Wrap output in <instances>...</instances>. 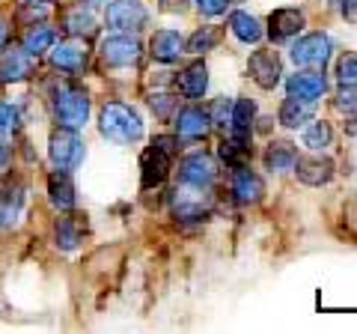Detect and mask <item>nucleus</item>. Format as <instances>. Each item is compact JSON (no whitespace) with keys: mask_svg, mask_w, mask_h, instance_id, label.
I'll return each instance as SVG.
<instances>
[{"mask_svg":"<svg viewBox=\"0 0 357 334\" xmlns=\"http://www.w3.org/2000/svg\"><path fill=\"white\" fill-rule=\"evenodd\" d=\"M182 150V138L178 135H158L140 155V188L152 191L167 182V176L173 170V161L178 159Z\"/></svg>","mask_w":357,"mask_h":334,"instance_id":"2","label":"nucleus"},{"mask_svg":"<svg viewBox=\"0 0 357 334\" xmlns=\"http://www.w3.org/2000/svg\"><path fill=\"white\" fill-rule=\"evenodd\" d=\"M152 110L158 114L161 119H173L176 117V108H178V96H170V93H155L149 99Z\"/></svg>","mask_w":357,"mask_h":334,"instance_id":"36","label":"nucleus"},{"mask_svg":"<svg viewBox=\"0 0 357 334\" xmlns=\"http://www.w3.org/2000/svg\"><path fill=\"white\" fill-rule=\"evenodd\" d=\"M27 203V185L21 180L0 182V230H13Z\"/></svg>","mask_w":357,"mask_h":334,"instance_id":"15","label":"nucleus"},{"mask_svg":"<svg viewBox=\"0 0 357 334\" xmlns=\"http://www.w3.org/2000/svg\"><path fill=\"white\" fill-rule=\"evenodd\" d=\"M208 117H211V126H215V129L229 131V119H232V99L218 96L215 102L208 105Z\"/></svg>","mask_w":357,"mask_h":334,"instance_id":"32","label":"nucleus"},{"mask_svg":"<svg viewBox=\"0 0 357 334\" xmlns=\"http://www.w3.org/2000/svg\"><path fill=\"white\" fill-rule=\"evenodd\" d=\"M48 54H51L54 69H60L66 75H81L86 69V60H89V51L84 45V39H77V36H69V39H63V42H54Z\"/></svg>","mask_w":357,"mask_h":334,"instance_id":"12","label":"nucleus"},{"mask_svg":"<svg viewBox=\"0 0 357 334\" xmlns=\"http://www.w3.org/2000/svg\"><path fill=\"white\" fill-rule=\"evenodd\" d=\"M176 90L182 93L185 99H191V102L203 99L208 93V66L203 60L188 63L185 69L176 75Z\"/></svg>","mask_w":357,"mask_h":334,"instance_id":"19","label":"nucleus"},{"mask_svg":"<svg viewBox=\"0 0 357 334\" xmlns=\"http://www.w3.org/2000/svg\"><path fill=\"white\" fill-rule=\"evenodd\" d=\"M63 27H66V33H69V36L86 39V36H93V33L98 30V21H96V15H93V9L77 3L75 9H69V13L63 15Z\"/></svg>","mask_w":357,"mask_h":334,"instance_id":"26","label":"nucleus"},{"mask_svg":"<svg viewBox=\"0 0 357 334\" xmlns=\"http://www.w3.org/2000/svg\"><path fill=\"white\" fill-rule=\"evenodd\" d=\"M345 135L357 138V117H345Z\"/></svg>","mask_w":357,"mask_h":334,"instance_id":"41","label":"nucleus"},{"mask_svg":"<svg viewBox=\"0 0 357 334\" xmlns=\"http://www.w3.org/2000/svg\"><path fill=\"white\" fill-rule=\"evenodd\" d=\"M301 143L310 152H328L333 147V126L328 119H310L304 126V135H301Z\"/></svg>","mask_w":357,"mask_h":334,"instance_id":"27","label":"nucleus"},{"mask_svg":"<svg viewBox=\"0 0 357 334\" xmlns=\"http://www.w3.org/2000/svg\"><path fill=\"white\" fill-rule=\"evenodd\" d=\"M331 6L337 9V15L342 21H349V24L357 27V0H331Z\"/></svg>","mask_w":357,"mask_h":334,"instance_id":"38","label":"nucleus"},{"mask_svg":"<svg viewBox=\"0 0 357 334\" xmlns=\"http://www.w3.org/2000/svg\"><path fill=\"white\" fill-rule=\"evenodd\" d=\"M223 39V30L218 24H206V27H197L191 36L185 39V54H197V57H203V54L215 51Z\"/></svg>","mask_w":357,"mask_h":334,"instance_id":"28","label":"nucleus"},{"mask_svg":"<svg viewBox=\"0 0 357 334\" xmlns=\"http://www.w3.org/2000/svg\"><path fill=\"white\" fill-rule=\"evenodd\" d=\"M57 42V33H54V27H48V24H33L30 30H27V36H24V42H21V48H24L30 57H39V54H45V51H51V45Z\"/></svg>","mask_w":357,"mask_h":334,"instance_id":"30","label":"nucleus"},{"mask_svg":"<svg viewBox=\"0 0 357 334\" xmlns=\"http://www.w3.org/2000/svg\"><path fill=\"white\" fill-rule=\"evenodd\" d=\"M248 75L259 90H274L283 81V60L274 48H256L248 57Z\"/></svg>","mask_w":357,"mask_h":334,"instance_id":"10","label":"nucleus"},{"mask_svg":"<svg viewBox=\"0 0 357 334\" xmlns=\"http://www.w3.org/2000/svg\"><path fill=\"white\" fill-rule=\"evenodd\" d=\"M295 161H298V150L289 140H271L262 152V164L271 173H289L295 167Z\"/></svg>","mask_w":357,"mask_h":334,"instance_id":"24","label":"nucleus"},{"mask_svg":"<svg viewBox=\"0 0 357 334\" xmlns=\"http://www.w3.org/2000/svg\"><path fill=\"white\" fill-rule=\"evenodd\" d=\"M149 57L161 66H173L185 57V36L178 30H155L149 39Z\"/></svg>","mask_w":357,"mask_h":334,"instance_id":"18","label":"nucleus"},{"mask_svg":"<svg viewBox=\"0 0 357 334\" xmlns=\"http://www.w3.org/2000/svg\"><path fill=\"white\" fill-rule=\"evenodd\" d=\"M211 206H215L211 188H194V185L178 182L173 188V194H170V212H173V218L185 221V224L206 221L211 215Z\"/></svg>","mask_w":357,"mask_h":334,"instance_id":"5","label":"nucleus"},{"mask_svg":"<svg viewBox=\"0 0 357 334\" xmlns=\"http://www.w3.org/2000/svg\"><path fill=\"white\" fill-rule=\"evenodd\" d=\"M173 126H176V135L182 140H206L211 135V117L208 110H203L199 105H188L182 110H176L173 117Z\"/></svg>","mask_w":357,"mask_h":334,"instance_id":"16","label":"nucleus"},{"mask_svg":"<svg viewBox=\"0 0 357 334\" xmlns=\"http://www.w3.org/2000/svg\"><path fill=\"white\" fill-rule=\"evenodd\" d=\"M77 3H81V6H89V9H96V6H102L105 0H77Z\"/></svg>","mask_w":357,"mask_h":334,"instance_id":"42","label":"nucleus"},{"mask_svg":"<svg viewBox=\"0 0 357 334\" xmlns=\"http://www.w3.org/2000/svg\"><path fill=\"white\" fill-rule=\"evenodd\" d=\"M229 6H232V0H197V9L203 13V18H220V15H227Z\"/></svg>","mask_w":357,"mask_h":334,"instance_id":"37","label":"nucleus"},{"mask_svg":"<svg viewBox=\"0 0 357 334\" xmlns=\"http://www.w3.org/2000/svg\"><path fill=\"white\" fill-rule=\"evenodd\" d=\"M98 131L102 138L110 143H119V147H131V143L143 140L146 135V126H143L140 110L128 105V102H107L98 110Z\"/></svg>","mask_w":357,"mask_h":334,"instance_id":"1","label":"nucleus"},{"mask_svg":"<svg viewBox=\"0 0 357 334\" xmlns=\"http://www.w3.org/2000/svg\"><path fill=\"white\" fill-rule=\"evenodd\" d=\"M307 27V15L301 13L298 6H280L268 15V24H265V36L280 45V42H292L295 36H301Z\"/></svg>","mask_w":357,"mask_h":334,"instance_id":"11","label":"nucleus"},{"mask_svg":"<svg viewBox=\"0 0 357 334\" xmlns=\"http://www.w3.org/2000/svg\"><path fill=\"white\" fill-rule=\"evenodd\" d=\"M188 3H191V0H158V9L167 15H185Z\"/></svg>","mask_w":357,"mask_h":334,"instance_id":"39","label":"nucleus"},{"mask_svg":"<svg viewBox=\"0 0 357 334\" xmlns=\"http://www.w3.org/2000/svg\"><path fill=\"white\" fill-rule=\"evenodd\" d=\"M143 45L134 33H114V36H105L102 45H98V57L110 69H128L140 60Z\"/></svg>","mask_w":357,"mask_h":334,"instance_id":"9","label":"nucleus"},{"mask_svg":"<svg viewBox=\"0 0 357 334\" xmlns=\"http://www.w3.org/2000/svg\"><path fill=\"white\" fill-rule=\"evenodd\" d=\"M48 159L54 164V170L75 173L86 159V143L75 129H63L60 126L48 140Z\"/></svg>","mask_w":357,"mask_h":334,"instance_id":"6","label":"nucleus"},{"mask_svg":"<svg viewBox=\"0 0 357 334\" xmlns=\"http://www.w3.org/2000/svg\"><path fill=\"white\" fill-rule=\"evenodd\" d=\"M105 21H107V27H114L119 33H134L137 36L149 24V9L140 0H107Z\"/></svg>","mask_w":357,"mask_h":334,"instance_id":"8","label":"nucleus"},{"mask_svg":"<svg viewBox=\"0 0 357 334\" xmlns=\"http://www.w3.org/2000/svg\"><path fill=\"white\" fill-rule=\"evenodd\" d=\"M220 176V164L215 161V155L206 150H194L178 161V182L194 185V188H215Z\"/></svg>","mask_w":357,"mask_h":334,"instance_id":"7","label":"nucleus"},{"mask_svg":"<svg viewBox=\"0 0 357 334\" xmlns=\"http://www.w3.org/2000/svg\"><path fill=\"white\" fill-rule=\"evenodd\" d=\"M33 72V57L21 48V51H6L0 57V84H18L30 78Z\"/></svg>","mask_w":357,"mask_h":334,"instance_id":"25","label":"nucleus"},{"mask_svg":"<svg viewBox=\"0 0 357 334\" xmlns=\"http://www.w3.org/2000/svg\"><path fill=\"white\" fill-rule=\"evenodd\" d=\"M292 170L298 176V182H304L310 188H321V185H328L333 180L337 164H333V159H328L325 152H312V155H304V159L298 155Z\"/></svg>","mask_w":357,"mask_h":334,"instance_id":"13","label":"nucleus"},{"mask_svg":"<svg viewBox=\"0 0 357 334\" xmlns=\"http://www.w3.org/2000/svg\"><path fill=\"white\" fill-rule=\"evenodd\" d=\"M333 57V39L328 33H304V36H295L292 48H289V60H292L298 69H316L325 72L328 63Z\"/></svg>","mask_w":357,"mask_h":334,"instance_id":"4","label":"nucleus"},{"mask_svg":"<svg viewBox=\"0 0 357 334\" xmlns=\"http://www.w3.org/2000/svg\"><path fill=\"white\" fill-rule=\"evenodd\" d=\"M24 3H54V0H24Z\"/></svg>","mask_w":357,"mask_h":334,"instance_id":"44","label":"nucleus"},{"mask_svg":"<svg viewBox=\"0 0 357 334\" xmlns=\"http://www.w3.org/2000/svg\"><path fill=\"white\" fill-rule=\"evenodd\" d=\"M21 129V114L15 105L9 102H0V135H15V131Z\"/></svg>","mask_w":357,"mask_h":334,"instance_id":"35","label":"nucleus"},{"mask_svg":"<svg viewBox=\"0 0 357 334\" xmlns=\"http://www.w3.org/2000/svg\"><path fill=\"white\" fill-rule=\"evenodd\" d=\"M337 81H340V87L357 84V51L340 54V60H337Z\"/></svg>","mask_w":357,"mask_h":334,"instance_id":"34","label":"nucleus"},{"mask_svg":"<svg viewBox=\"0 0 357 334\" xmlns=\"http://www.w3.org/2000/svg\"><path fill=\"white\" fill-rule=\"evenodd\" d=\"M256 117H259V108H256L253 99H232L229 135L250 140L253 138V129H256Z\"/></svg>","mask_w":357,"mask_h":334,"instance_id":"23","label":"nucleus"},{"mask_svg":"<svg viewBox=\"0 0 357 334\" xmlns=\"http://www.w3.org/2000/svg\"><path fill=\"white\" fill-rule=\"evenodd\" d=\"M48 200H51L54 209H60V212H69V209H75L77 194H75L72 173L54 170V173L48 176Z\"/></svg>","mask_w":357,"mask_h":334,"instance_id":"22","label":"nucleus"},{"mask_svg":"<svg viewBox=\"0 0 357 334\" xmlns=\"http://www.w3.org/2000/svg\"><path fill=\"white\" fill-rule=\"evenodd\" d=\"M51 105H54V119H57V126L75 129V131H81L86 126L89 108H93V102H89V93L84 90L81 84H72V81L54 87Z\"/></svg>","mask_w":357,"mask_h":334,"instance_id":"3","label":"nucleus"},{"mask_svg":"<svg viewBox=\"0 0 357 334\" xmlns=\"http://www.w3.org/2000/svg\"><path fill=\"white\" fill-rule=\"evenodd\" d=\"M229 188H232V197H236L241 206H256V203H262L265 194H268L265 180L253 170L250 164H241V167H236V170H232Z\"/></svg>","mask_w":357,"mask_h":334,"instance_id":"14","label":"nucleus"},{"mask_svg":"<svg viewBox=\"0 0 357 334\" xmlns=\"http://www.w3.org/2000/svg\"><path fill=\"white\" fill-rule=\"evenodd\" d=\"M218 155H220V161L227 164L229 170H236V167H241V164H250V140L248 138H236V135L223 138L220 147H218Z\"/></svg>","mask_w":357,"mask_h":334,"instance_id":"29","label":"nucleus"},{"mask_svg":"<svg viewBox=\"0 0 357 334\" xmlns=\"http://www.w3.org/2000/svg\"><path fill=\"white\" fill-rule=\"evenodd\" d=\"M54 239H57V248L75 251L77 245H81V230L75 227L72 218H57V224H54Z\"/></svg>","mask_w":357,"mask_h":334,"instance_id":"31","label":"nucleus"},{"mask_svg":"<svg viewBox=\"0 0 357 334\" xmlns=\"http://www.w3.org/2000/svg\"><path fill=\"white\" fill-rule=\"evenodd\" d=\"M6 36H9V30H6V24H3V21H0V48L6 45Z\"/></svg>","mask_w":357,"mask_h":334,"instance_id":"43","label":"nucleus"},{"mask_svg":"<svg viewBox=\"0 0 357 334\" xmlns=\"http://www.w3.org/2000/svg\"><path fill=\"white\" fill-rule=\"evenodd\" d=\"M312 117H316V102H304L295 96H286L277 108V122L283 129H304Z\"/></svg>","mask_w":357,"mask_h":334,"instance_id":"20","label":"nucleus"},{"mask_svg":"<svg viewBox=\"0 0 357 334\" xmlns=\"http://www.w3.org/2000/svg\"><path fill=\"white\" fill-rule=\"evenodd\" d=\"M229 33L236 36L241 45H259V42L265 39V27H262V21L250 15V13H244V9H236V13H229Z\"/></svg>","mask_w":357,"mask_h":334,"instance_id":"21","label":"nucleus"},{"mask_svg":"<svg viewBox=\"0 0 357 334\" xmlns=\"http://www.w3.org/2000/svg\"><path fill=\"white\" fill-rule=\"evenodd\" d=\"M333 110L342 117H357V84L340 87L337 96H333Z\"/></svg>","mask_w":357,"mask_h":334,"instance_id":"33","label":"nucleus"},{"mask_svg":"<svg viewBox=\"0 0 357 334\" xmlns=\"http://www.w3.org/2000/svg\"><path fill=\"white\" fill-rule=\"evenodd\" d=\"M328 90L331 87L325 72H316V69H301L286 78V96L304 99V102H319L321 96H328Z\"/></svg>","mask_w":357,"mask_h":334,"instance_id":"17","label":"nucleus"},{"mask_svg":"<svg viewBox=\"0 0 357 334\" xmlns=\"http://www.w3.org/2000/svg\"><path fill=\"white\" fill-rule=\"evenodd\" d=\"M9 161H13V150H9V143L3 140V135H0V170H6Z\"/></svg>","mask_w":357,"mask_h":334,"instance_id":"40","label":"nucleus"}]
</instances>
